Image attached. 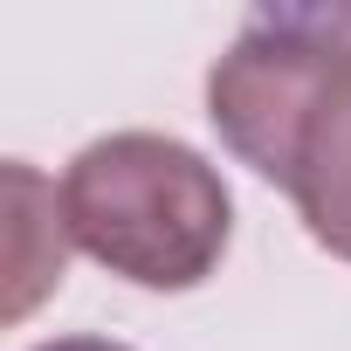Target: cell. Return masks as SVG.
I'll list each match as a JSON object with an SVG mask.
<instances>
[{"label":"cell","instance_id":"5","mask_svg":"<svg viewBox=\"0 0 351 351\" xmlns=\"http://www.w3.org/2000/svg\"><path fill=\"white\" fill-rule=\"evenodd\" d=\"M35 351H124L110 337H56V344H35Z\"/></svg>","mask_w":351,"mask_h":351},{"label":"cell","instance_id":"1","mask_svg":"<svg viewBox=\"0 0 351 351\" xmlns=\"http://www.w3.org/2000/svg\"><path fill=\"white\" fill-rule=\"evenodd\" d=\"M221 172L165 131H110L62 172V228L83 255L138 289H193L228 248Z\"/></svg>","mask_w":351,"mask_h":351},{"label":"cell","instance_id":"2","mask_svg":"<svg viewBox=\"0 0 351 351\" xmlns=\"http://www.w3.org/2000/svg\"><path fill=\"white\" fill-rule=\"evenodd\" d=\"M344 49H351V8H269V14H255L207 76V117H214L221 145L241 165H255L262 180H276L317 76Z\"/></svg>","mask_w":351,"mask_h":351},{"label":"cell","instance_id":"3","mask_svg":"<svg viewBox=\"0 0 351 351\" xmlns=\"http://www.w3.org/2000/svg\"><path fill=\"white\" fill-rule=\"evenodd\" d=\"M276 186L296 200L303 228L351 262V49L317 76L296 131H289V152H282V172Z\"/></svg>","mask_w":351,"mask_h":351},{"label":"cell","instance_id":"4","mask_svg":"<svg viewBox=\"0 0 351 351\" xmlns=\"http://www.w3.org/2000/svg\"><path fill=\"white\" fill-rule=\"evenodd\" d=\"M35 186V172L28 165H8V200H14V255H8V317H28V303L62 282V248H42V228L28 214V193Z\"/></svg>","mask_w":351,"mask_h":351}]
</instances>
